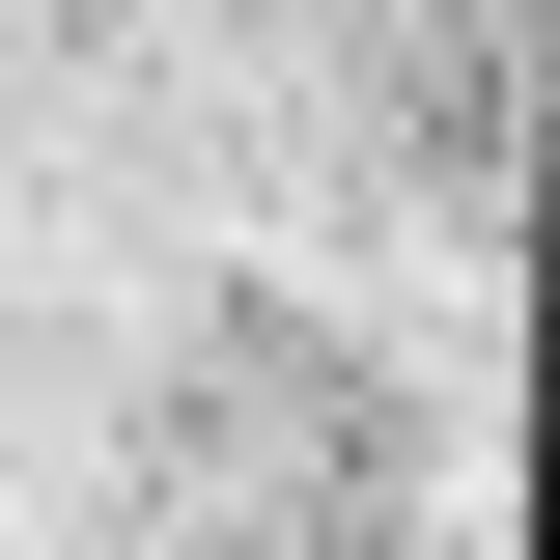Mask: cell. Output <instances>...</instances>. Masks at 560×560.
<instances>
[{"mask_svg":"<svg viewBox=\"0 0 560 560\" xmlns=\"http://www.w3.org/2000/svg\"><path fill=\"white\" fill-rule=\"evenodd\" d=\"M393 140L504 224V168H533V0H393Z\"/></svg>","mask_w":560,"mask_h":560,"instance_id":"7a4b0ae2","label":"cell"},{"mask_svg":"<svg viewBox=\"0 0 560 560\" xmlns=\"http://www.w3.org/2000/svg\"><path fill=\"white\" fill-rule=\"evenodd\" d=\"M140 477H168V533H197V560H393V504H420V393H393L364 337H308V308L224 280L197 337H168Z\"/></svg>","mask_w":560,"mask_h":560,"instance_id":"6da1fadb","label":"cell"}]
</instances>
